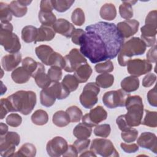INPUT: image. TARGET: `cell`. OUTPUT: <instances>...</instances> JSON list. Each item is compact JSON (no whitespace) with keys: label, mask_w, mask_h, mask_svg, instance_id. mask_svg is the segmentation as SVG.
I'll use <instances>...</instances> for the list:
<instances>
[{"label":"cell","mask_w":157,"mask_h":157,"mask_svg":"<svg viewBox=\"0 0 157 157\" xmlns=\"http://www.w3.org/2000/svg\"><path fill=\"white\" fill-rule=\"evenodd\" d=\"M20 4H21L22 5L25 6H26L29 5L31 2H32V1H25V0H18Z\"/></svg>","instance_id":"e7e4bbea"},{"label":"cell","mask_w":157,"mask_h":157,"mask_svg":"<svg viewBox=\"0 0 157 157\" xmlns=\"http://www.w3.org/2000/svg\"><path fill=\"white\" fill-rule=\"evenodd\" d=\"M157 52H156V45L152 46L151 48H150L146 55L147 60L150 63H156V59H157Z\"/></svg>","instance_id":"db71d44e"},{"label":"cell","mask_w":157,"mask_h":157,"mask_svg":"<svg viewBox=\"0 0 157 157\" xmlns=\"http://www.w3.org/2000/svg\"><path fill=\"white\" fill-rule=\"evenodd\" d=\"M92 72L91 67L88 63H86L78 67L74 71V75L79 83H85L91 75Z\"/></svg>","instance_id":"7402d4cb"},{"label":"cell","mask_w":157,"mask_h":157,"mask_svg":"<svg viewBox=\"0 0 157 157\" xmlns=\"http://www.w3.org/2000/svg\"><path fill=\"white\" fill-rule=\"evenodd\" d=\"M100 87L96 83L89 82L84 86L79 100L81 105L85 109L93 108L98 102V95L100 92Z\"/></svg>","instance_id":"ba28073f"},{"label":"cell","mask_w":157,"mask_h":157,"mask_svg":"<svg viewBox=\"0 0 157 157\" xmlns=\"http://www.w3.org/2000/svg\"><path fill=\"white\" fill-rule=\"evenodd\" d=\"M68 144L66 139L61 136H56L50 140L46 145L47 154L51 157H59L67 150Z\"/></svg>","instance_id":"5bb4252c"},{"label":"cell","mask_w":157,"mask_h":157,"mask_svg":"<svg viewBox=\"0 0 157 157\" xmlns=\"http://www.w3.org/2000/svg\"><path fill=\"white\" fill-rule=\"evenodd\" d=\"M45 69L43 64L39 63V67L36 72L33 75L36 85L42 89L47 88L52 83L48 75L45 72Z\"/></svg>","instance_id":"ffe728a7"},{"label":"cell","mask_w":157,"mask_h":157,"mask_svg":"<svg viewBox=\"0 0 157 157\" xmlns=\"http://www.w3.org/2000/svg\"><path fill=\"white\" fill-rule=\"evenodd\" d=\"M97 155L91 150L85 151L83 153L80 155V156H94L96 157Z\"/></svg>","instance_id":"be15d7a7"},{"label":"cell","mask_w":157,"mask_h":157,"mask_svg":"<svg viewBox=\"0 0 157 157\" xmlns=\"http://www.w3.org/2000/svg\"><path fill=\"white\" fill-rule=\"evenodd\" d=\"M99 15L103 20L108 21L113 20L117 16L116 7L113 4L105 3L101 7Z\"/></svg>","instance_id":"484cf974"},{"label":"cell","mask_w":157,"mask_h":157,"mask_svg":"<svg viewBox=\"0 0 157 157\" xmlns=\"http://www.w3.org/2000/svg\"><path fill=\"white\" fill-rule=\"evenodd\" d=\"M137 1H123L119 6V13L121 18L126 20H130L133 17V9L132 6Z\"/></svg>","instance_id":"f1b7e54d"},{"label":"cell","mask_w":157,"mask_h":157,"mask_svg":"<svg viewBox=\"0 0 157 157\" xmlns=\"http://www.w3.org/2000/svg\"><path fill=\"white\" fill-rule=\"evenodd\" d=\"M78 152L73 145H68V148L66 151L62 155L63 156H72L77 157L78 156Z\"/></svg>","instance_id":"94428289"},{"label":"cell","mask_w":157,"mask_h":157,"mask_svg":"<svg viewBox=\"0 0 157 157\" xmlns=\"http://www.w3.org/2000/svg\"><path fill=\"white\" fill-rule=\"evenodd\" d=\"M48 66H57L63 69L65 66L64 58L60 53L54 52L48 60Z\"/></svg>","instance_id":"b9f144b4"},{"label":"cell","mask_w":157,"mask_h":157,"mask_svg":"<svg viewBox=\"0 0 157 157\" xmlns=\"http://www.w3.org/2000/svg\"><path fill=\"white\" fill-rule=\"evenodd\" d=\"M31 77L30 74L22 66L15 69L11 74L12 79L15 83L18 84L26 83Z\"/></svg>","instance_id":"cb8c5ba5"},{"label":"cell","mask_w":157,"mask_h":157,"mask_svg":"<svg viewBox=\"0 0 157 157\" xmlns=\"http://www.w3.org/2000/svg\"><path fill=\"white\" fill-rule=\"evenodd\" d=\"M156 80V75L153 73L147 74L142 80V86L145 88H148L152 86Z\"/></svg>","instance_id":"816d5d0a"},{"label":"cell","mask_w":157,"mask_h":157,"mask_svg":"<svg viewBox=\"0 0 157 157\" xmlns=\"http://www.w3.org/2000/svg\"><path fill=\"white\" fill-rule=\"evenodd\" d=\"M90 140L89 139H77L74 142L73 145L76 148L78 153H82L87 149L90 144Z\"/></svg>","instance_id":"681fc988"},{"label":"cell","mask_w":157,"mask_h":157,"mask_svg":"<svg viewBox=\"0 0 157 157\" xmlns=\"http://www.w3.org/2000/svg\"><path fill=\"white\" fill-rule=\"evenodd\" d=\"M8 132V126L3 123H0V134L1 136H3L5 134H6Z\"/></svg>","instance_id":"6125c7cd"},{"label":"cell","mask_w":157,"mask_h":157,"mask_svg":"<svg viewBox=\"0 0 157 157\" xmlns=\"http://www.w3.org/2000/svg\"><path fill=\"white\" fill-rule=\"evenodd\" d=\"M114 82V77L109 73H102L96 78V83L99 87L108 88L112 86Z\"/></svg>","instance_id":"4dcf8cb0"},{"label":"cell","mask_w":157,"mask_h":157,"mask_svg":"<svg viewBox=\"0 0 157 157\" xmlns=\"http://www.w3.org/2000/svg\"><path fill=\"white\" fill-rule=\"evenodd\" d=\"M91 127L83 123H78L73 129V134L78 139H88L91 136Z\"/></svg>","instance_id":"4316f807"},{"label":"cell","mask_w":157,"mask_h":157,"mask_svg":"<svg viewBox=\"0 0 157 157\" xmlns=\"http://www.w3.org/2000/svg\"><path fill=\"white\" fill-rule=\"evenodd\" d=\"M130 94L119 89L118 90H113L107 91L102 96V102L105 106L109 109H115L118 107L125 106L126 101Z\"/></svg>","instance_id":"30bf717a"},{"label":"cell","mask_w":157,"mask_h":157,"mask_svg":"<svg viewBox=\"0 0 157 157\" xmlns=\"http://www.w3.org/2000/svg\"><path fill=\"white\" fill-rule=\"evenodd\" d=\"M53 29L57 33L67 38L72 37L75 30L74 26L69 21L64 18H59L52 26Z\"/></svg>","instance_id":"ac0fdd59"},{"label":"cell","mask_w":157,"mask_h":157,"mask_svg":"<svg viewBox=\"0 0 157 157\" xmlns=\"http://www.w3.org/2000/svg\"><path fill=\"white\" fill-rule=\"evenodd\" d=\"M9 6L12 14L15 17H22L25 16L28 12L27 7L20 4L18 1H12Z\"/></svg>","instance_id":"e575fe53"},{"label":"cell","mask_w":157,"mask_h":157,"mask_svg":"<svg viewBox=\"0 0 157 157\" xmlns=\"http://www.w3.org/2000/svg\"><path fill=\"white\" fill-rule=\"evenodd\" d=\"M10 106V112H19L23 115H29L34 108L37 97L33 91L20 90L7 97Z\"/></svg>","instance_id":"7a4b0ae2"},{"label":"cell","mask_w":157,"mask_h":157,"mask_svg":"<svg viewBox=\"0 0 157 157\" xmlns=\"http://www.w3.org/2000/svg\"><path fill=\"white\" fill-rule=\"evenodd\" d=\"M37 36V28L34 26H26L21 30V39L26 43L34 42Z\"/></svg>","instance_id":"83f0119b"},{"label":"cell","mask_w":157,"mask_h":157,"mask_svg":"<svg viewBox=\"0 0 157 157\" xmlns=\"http://www.w3.org/2000/svg\"><path fill=\"white\" fill-rule=\"evenodd\" d=\"M85 31L83 30L82 29H75V31L74 32L71 38L72 42L75 44V45H80V40L82 36L85 33Z\"/></svg>","instance_id":"6f0895ef"},{"label":"cell","mask_w":157,"mask_h":157,"mask_svg":"<svg viewBox=\"0 0 157 157\" xmlns=\"http://www.w3.org/2000/svg\"><path fill=\"white\" fill-rule=\"evenodd\" d=\"M121 87L123 90L127 93H131L136 91L139 87V79L132 75L123 78L121 82Z\"/></svg>","instance_id":"603a6c76"},{"label":"cell","mask_w":157,"mask_h":157,"mask_svg":"<svg viewBox=\"0 0 157 157\" xmlns=\"http://www.w3.org/2000/svg\"><path fill=\"white\" fill-rule=\"evenodd\" d=\"M21 61V55L20 52L10 53L2 58L1 65L4 71L9 72L15 69Z\"/></svg>","instance_id":"d6986e66"},{"label":"cell","mask_w":157,"mask_h":157,"mask_svg":"<svg viewBox=\"0 0 157 157\" xmlns=\"http://www.w3.org/2000/svg\"><path fill=\"white\" fill-rule=\"evenodd\" d=\"M13 29L10 23H1L0 44L6 52L10 53L19 52L21 48L19 38L12 32Z\"/></svg>","instance_id":"8992f818"},{"label":"cell","mask_w":157,"mask_h":157,"mask_svg":"<svg viewBox=\"0 0 157 157\" xmlns=\"http://www.w3.org/2000/svg\"><path fill=\"white\" fill-rule=\"evenodd\" d=\"M20 142L19 134L13 131L7 132L0 139V155L2 157L13 156L15 147L18 146Z\"/></svg>","instance_id":"52a82bcc"},{"label":"cell","mask_w":157,"mask_h":157,"mask_svg":"<svg viewBox=\"0 0 157 157\" xmlns=\"http://www.w3.org/2000/svg\"><path fill=\"white\" fill-rule=\"evenodd\" d=\"M31 119L34 124L38 126H42L48 122V115L46 111L39 109L33 113Z\"/></svg>","instance_id":"d6a6232c"},{"label":"cell","mask_w":157,"mask_h":157,"mask_svg":"<svg viewBox=\"0 0 157 157\" xmlns=\"http://www.w3.org/2000/svg\"><path fill=\"white\" fill-rule=\"evenodd\" d=\"M65 66L63 69L67 72H73L81 65L87 63V60L78 49L72 48L64 57Z\"/></svg>","instance_id":"8fae6325"},{"label":"cell","mask_w":157,"mask_h":157,"mask_svg":"<svg viewBox=\"0 0 157 157\" xmlns=\"http://www.w3.org/2000/svg\"><path fill=\"white\" fill-rule=\"evenodd\" d=\"M62 69L57 66H51L47 72L52 82H59L62 78Z\"/></svg>","instance_id":"7dc6e473"},{"label":"cell","mask_w":157,"mask_h":157,"mask_svg":"<svg viewBox=\"0 0 157 157\" xmlns=\"http://www.w3.org/2000/svg\"><path fill=\"white\" fill-rule=\"evenodd\" d=\"M137 144L139 147L148 149L155 154L157 153V137L155 134L144 132L138 137Z\"/></svg>","instance_id":"2e32d148"},{"label":"cell","mask_w":157,"mask_h":157,"mask_svg":"<svg viewBox=\"0 0 157 157\" xmlns=\"http://www.w3.org/2000/svg\"><path fill=\"white\" fill-rule=\"evenodd\" d=\"M144 41L138 37H133L124 43L118 54V62L121 66H126L133 56L143 55L146 50Z\"/></svg>","instance_id":"3957f363"},{"label":"cell","mask_w":157,"mask_h":157,"mask_svg":"<svg viewBox=\"0 0 157 157\" xmlns=\"http://www.w3.org/2000/svg\"><path fill=\"white\" fill-rule=\"evenodd\" d=\"M111 132V128L109 124H98L94 129V134L95 136L104 138L107 137Z\"/></svg>","instance_id":"f6af8a7d"},{"label":"cell","mask_w":157,"mask_h":157,"mask_svg":"<svg viewBox=\"0 0 157 157\" xmlns=\"http://www.w3.org/2000/svg\"><path fill=\"white\" fill-rule=\"evenodd\" d=\"M156 15H157V11L156 10L150 11L145 18V23L156 25V19H157Z\"/></svg>","instance_id":"91938a15"},{"label":"cell","mask_w":157,"mask_h":157,"mask_svg":"<svg viewBox=\"0 0 157 157\" xmlns=\"http://www.w3.org/2000/svg\"><path fill=\"white\" fill-rule=\"evenodd\" d=\"M52 121L55 125L60 128L66 126L71 122L68 114L63 110L56 112L53 115Z\"/></svg>","instance_id":"f546056e"},{"label":"cell","mask_w":157,"mask_h":157,"mask_svg":"<svg viewBox=\"0 0 157 157\" xmlns=\"http://www.w3.org/2000/svg\"><path fill=\"white\" fill-rule=\"evenodd\" d=\"M0 104H1V107H0L1 119L2 120L5 117V116L7 114V113L10 112V106L7 98L1 99Z\"/></svg>","instance_id":"f907efd6"},{"label":"cell","mask_w":157,"mask_h":157,"mask_svg":"<svg viewBox=\"0 0 157 157\" xmlns=\"http://www.w3.org/2000/svg\"><path fill=\"white\" fill-rule=\"evenodd\" d=\"M39 20L42 25L51 26L56 22V17L52 12L39 11L38 14Z\"/></svg>","instance_id":"836d02e7"},{"label":"cell","mask_w":157,"mask_h":157,"mask_svg":"<svg viewBox=\"0 0 157 157\" xmlns=\"http://www.w3.org/2000/svg\"><path fill=\"white\" fill-rule=\"evenodd\" d=\"M71 20L74 25L82 26L85 21V16L83 10L81 8H76L72 13Z\"/></svg>","instance_id":"7bdbcfd3"},{"label":"cell","mask_w":157,"mask_h":157,"mask_svg":"<svg viewBox=\"0 0 157 157\" xmlns=\"http://www.w3.org/2000/svg\"><path fill=\"white\" fill-rule=\"evenodd\" d=\"M121 148L127 153H136L139 150V145L136 144H127L125 143H121L120 144Z\"/></svg>","instance_id":"11a10c76"},{"label":"cell","mask_w":157,"mask_h":157,"mask_svg":"<svg viewBox=\"0 0 157 157\" xmlns=\"http://www.w3.org/2000/svg\"><path fill=\"white\" fill-rule=\"evenodd\" d=\"M6 123L12 127H18L22 122L21 117L16 113H12L9 115L6 119Z\"/></svg>","instance_id":"c3c4849f"},{"label":"cell","mask_w":157,"mask_h":157,"mask_svg":"<svg viewBox=\"0 0 157 157\" xmlns=\"http://www.w3.org/2000/svg\"><path fill=\"white\" fill-rule=\"evenodd\" d=\"M36 148L34 145L31 143H26L23 144L15 153H14L13 156L34 157L36 155Z\"/></svg>","instance_id":"1f68e13d"},{"label":"cell","mask_w":157,"mask_h":157,"mask_svg":"<svg viewBox=\"0 0 157 157\" xmlns=\"http://www.w3.org/2000/svg\"><path fill=\"white\" fill-rule=\"evenodd\" d=\"M90 150L96 155H99L103 157L119 156V154L112 141L104 138L93 139L90 145Z\"/></svg>","instance_id":"9c48e42d"},{"label":"cell","mask_w":157,"mask_h":157,"mask_svg":"<svg viewBox=\"0 0 157 157\" xmlns=\"http://www.w3.org/2000/svg\"><path fill=\"white\" fill-rule=\"evenodd\" d=\"M127 113L124 114L127 124L130 127L138 126L141 124L144 115V104L140 96H130L126 101Z\"/></svg>","instance_id":"277c9868"},{"label":"cell","mask_w":157,"mask_h":157,"mask_svg":"<svg viewBox=\"0 0 157 157\" xmlns=\"http://www.w3.org/2000/svg\"><path fill=\"white\" fill-rule=\"evenodd\" d=\"M66 112L69 117L71 122L72 123L79 122L83 117L82 111L76 105H72L66 109Z\"/></svg>","instance_id":"ab89813d"},{"label":"cell","mask_w":157,"mask_h":157,"mask_svg":"<svg viewBox=\"0 0 157 157\" xmlns=\"http://www.w3.org/2000/svg\"><path fill=\"white\" fill-rule=\"evenodd\" d=\"M52 1L42 0L40 3V10L43 12H52L53 10Z\"/></svg>","instance_id":"680465c9"},{"label":"cell","mask_w":157,"mask_h":157,"mask_svg":"<svg viewBox=\"0 0 157 157\" xmlns=\"http://www.w3.org/2000/svg\"><path fill=\"white\" fill-rule=\"evenodd\" d=\"M107 117V111L101 105L90 110L88 113H86L82 118V123L88 126H96L99 123L105 120Z\"/></svg>","instance_id":"4fadbf2b"},{"label":"cell","mask_w":157,"mask_h":157,"mask_svg":"<svg viewBox=\"0 0 157 157\" xmlns=\"http://www.w3.org/2000/svg\"><path fill=\"white\" fill-rule=\"evenodd\" d=\"M55 32L50 26L41 25L37 28V36L34 43L37 42L50 41L55 36Z\"/></svg>","instance_id":"44dd1931"},{"label":"cell","mask_w":157,"mask_h":157,"mask_svg":"<svg viewBox=\"0 0 157 157\" xmlns=\"http://www.w3.org/2000/svg\"><path fill=\"white\" fill-rule=\"evenodd\" d=\"M63 85L70 91H75L79 85V82L74 75L67 74L65 75L61 82Z\"/></svg>","instance_id":"8d00e7d4"},{"label":"cell","mask_w":157,"mask_h":157,"mask_svg":"<svg viewBox=\"0 0 157 157\" xmlns=\"http://www.w3.org/2000/svg\"><path fill=\"white\" fill-rule=\"evenodd\" d=\"M70 93L61 82H52L47 88L40 91V104L45 107H50L54 104L56 99L59 100L66 99Z\"/></svg>","instance_id":"5b68a950"},{"label":"cell","mask_w":157,"mask_h":157,"mask_svg":"<svg viewBox=\"0 0 157 157\" xmlns=\"http://www.w3.org/2000/svg\"><path fill=\"white\" fill-rule=\"evenodd\" d=\"M114 66L110 60H107L104 63H98L95 65L94 69L98 73H109L113 71Z\"/></svg>","instance_id":"bcb514c9"},{"label":"cell","mask_w":157,"mask_h":157,"mask_svg":"<svg viewBox=\"0 0 157 157\" xmlns=\"http://www.w3.org/2000/svg\"><path fill=\"white\" fill-rule=\"evenodd\" d=\"M147 100L149 104L153 107L157 106V95H156V86L150 90L147 93Z\"/></svg>","instance_id":"f5cc1de1"},{"label":"cell","mask_w":157,"mask_h":157,"mask_svg":"<svg viewBox=\"0 0 157 157\" xmlns=\"http://www.w3.org/2000/svg\"><path fill=\"white\" fill-rule=\"evenodd\" d=\"M21 64L22 67H23L30 74L31 77L36 72L39 65V62L36 61L32 58L28 56L23 59Z\"/></svg>","instance_id":"f35d334b"},{"label":"cell","mask_w":157,"mask_h":157,"mask_svg":"<svg viewBox=\"0 0 157 157\" xmlns=\"http://www.w3.org/2000/svg\"><path fill=\"white\" fill-rule=\"evenodd\" d=\"M12 13L10 9L9 4L1 2H0V17L1 23H9L12 18Z\"/></svg>","instance_id":"74e56055"},{"label":"cell","mask_w":157,"mask_h":157,"mask_svg":"<svg viewBox=\"0 0 157 157\" xmlns=\"http://www.w3.org/2000/svg\"><path fill=\"white\" fill-rule=\"evenodd\" d=\"M74 0H58L52 1L53 9L59 12H64L67 11L74 3Z\"/></svg>","instance_id":"60d3db41"},{"label":"cell","mask_w":157,"mask_h":157,"mask_svg":"<svg viewBox=\"0 0 157 157\" xmlns=\"http://www.w3.org/2000/svg\"><path fill=\"white\" fill-rule=\"evenodd\" d=\"M156 25L145 24L141 27V39L146 47H152L156 44V35L157 33Z\"/></svg>","instance_id":"e0dca14e"},{"label":"cell","mask_w":157,"mask_h":157,"mask_svg":"<svg viewBox=\"0 0 157 157\" xmlns=\"http://www.w3.org/2000/svg\"><path fill=\"white\" fill-rule=\"evenodd\" d=\"M80 40V52L93 64L115 58L124 44L117 25L99 21L87 26Z\"/></svg>","instance_id":"6da1fadb"},{"label":"cell","mask_w":157,"mask_h":157,"mask_svg":"<svg viewBox=\"0 0 157 157\" xmlns=\"http://www.w3.org/2000/svg\"><path fill=\"white\" fill-rule=\"evenodd\" d=\"M145 115L144 120L141 121V124L148 127L156 128L157 126V112L156 111H150L144 110Z\"/></svg>","instance_id":"d590c367"},{"label":"cell","mask_w":157,"mask_h":157,"mask_svg":"<svg viewBox=\"0 0 157 157\" xmlns=\"http://www.w3.org/2000/svg\"><path fill=\"white\" fill-rule=\"evenodd\" d=\"M138 134V131L135 128H131L125 131H122L121 137L125 142L131 143L137 139Z\"/></svg>","instance_id":"ee69618b"},{"label":"cell","mask_w":157,"mask_h":157,"mask_svg":"<svg viewBox=\"0 0 157 157\" xmlns=\"http://www.w3.org/2000/svg\"><path fill=\"white\" fill-rule=\"evenodd\" d=\"M116 123H117V124L118 125L119 129L121 130V131H125L132 128V127L129 126L127 124L124 115H121L118 116L116 120Z\"/></svg>","instance_id":"9f6ffc18"},{"label":"cell","mask_w":157,"mask_h":157,"mask_svg":"<svg viewBox=\"0 0 157 157\" xmlns=\"http://www.w3.org/2000/svg\"><path fill=\"white\" fill-rule=\"evenodd\" d=\"M139 27V22L135 19L126 20L119 22L117 25V29L123 39L134 35L138 31Z\"/></svg>","instance_id":"9a60e30c"},{"label":"cell","mask_w":157,"mask_h":157,"mask_svg":"<svg viewBox=\"0 0 157 157\" xmlns=\"http://www.w3.org/2000/svg\"><path fill=\"white\" fill-rule=\"evenodd\" d=\"M127 71L134 77H140L150 72L152 70V64L147 59L136 58L130 59L127 63Z\"/></svg>","instance_id":"7c38bea8"},{"label":"cell","mask_w":157,"mask_h":157,"mask_svg":"<svg viewBox=\"0 0 157 157\" xmlns=\"http://www.w3.org/2000/svg\"><path fill=\"white\" fill-rule=\"evenodd\" d=\"M35 52L37 58L42 63L48 66V60L54 51L53 48L48 45H40L35 48Z\"/></svg>","instance_id":"d4e9b609"}]
</instances>
